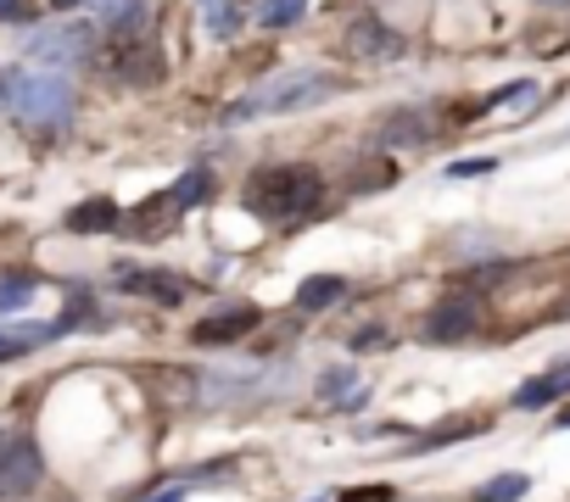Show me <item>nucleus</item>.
I'll return each instance as SVG.
<instances>
[{"instance_id":"1","label":"nucleus","mask_w":570,"mask_h":502,"mask_svg":"<svg viewBox=\"0 0 570 502\" xmlns=\"http://www.w3.org/2000/svg\"><path fill=\"white\" fill-rule=\"evenodd\" d=\"M0 100L12 107V118H23L34 129H57L73 118V84L62 79V68H45V73L7 68L0 73Z\"/></svg>"},{"instance_id":"2","label":"nucleus","mask_w":570,"mask_h":502,"mask_svg":"<svg viewBox=\"0 0 570 502\" xmlns=\"http://www.w3.org/2000/svg\"><path fill=\"white\" fill-rule=\"evenodd\" d=\"M342 89V79H330V73H280L269 84H258L252 95L241 100H229V107L218 112V123H247V118H263V112H308L319 107V100H330Z\"/></svg>"},{"instance_id":"3","label":"nucleus","mask_w":570,"mask_h":502,"mask_svg":"<svg viewBox=\"0 0 570 502\" xmlns=\"http://www.w3.org/2000/svg\"><path fill=\"white\" fill-rule=\"evenodd\" d=\"M319 195H324V184L313 168H269V174H252V184H247V213L292 224L319 207Z\"/></svg>"},{"instance_id":"4","label":"nucleus","mask_w":570,"mask_h":502,"mask_svg":"<svg viewBox=\"0 0 570 502\" xmlns=\"http://www.w3.org/2000/svg\"><path fill=\"white\" fill-rule=\"evenodd\" d=\"M95 62H102L112 79L123 84H157L163 79V50L152 45V34H107V45L95 50Z\"/></svg>"},{"instance_id":"5","label":"nucleus","mask_w":570,"mask_h":502,"mask_svg":"<svg viewBox=\"0 0 570 502\" xmlns=\"http://www.w3.org/2000/svg\"><path fill=\"white\" fill-rule=\"evenodd\" d=\"M95 57V34L84 23H62V28H39L28 39V62H45V68H79Z\"/></svg>"},{"instance_id":"6","label":"nucleus","mask_w":570,"mask_h":502,"mask_svg":"<svg viewBox=\"0 0 570 502\" xmlns=\"http://www.w3.org/2000/svg\"><path fill=\"white\" fill-rule=\"evenodd\" d=\"M39 446L28 435H0V502L28 497L39 486Z\"/></svg>"},{"instance_id":"7","label":"nucleus","mask_w":570,"mask_h":502,"mask_svg":"<svg viewBox=\"0 0 570 502\" xmlns=\"http://www.w3.org/2000/svg\"><path fill=\"white\" fill-rule=\"evenodd\" d=\"M475 319H482L475 296H453V301H442V308H431V319H425V340H431V346L464 340V335L475 330Z\"/></svg>"},{"instance_id":"8","label":"nucleus","mask_w":570,"mask_h":502,"mask_svg":"<svg viewBox=\"0 0 570 502\" xmlns=\"http://www.w3.org/2000/svg\"><path fill=\"white\" fill-rule=\"evenodd\" d=\"M118 285H123L129 296L163 301V308H179V301H185V279L168 274V268H118Z\"/></svg>"},{"instance_id":"9","label":"nucleus","mask_w":570,"mask_h":502,"mask_svg":"<svg viewBox=\"0 0 570 502\" xmlns=\"http://www.w3.org/2000/svg\"><path fill=\"white\" fill-rule=\"evenodd\" d=\"M347 45L358 50V57H375V62H392V57H403V34H392L380 17H369V12H358L353 17V28H347Z\"/></svg>"},{"instance_id":"10","label":"nucleus","mask_w":570,"mask_h":502,"mask_svg":"<svg viewBox=\"0 0 570 502\" xmlns=\"http://www.w3.org/2000/svg\"><path fill=\"white\" fill-rule=\"evenodd\" d=\"M179 207H174V195H157V201H146V207H140L134 218H123L118 229H129L134 240H163L168 229H179Z\"/></svg>"},{"instance_id":"11","label":"nucleus","mask_w":570,"mask_h":502,"mask_svg":"<svg viewBox=\"0 0 570 502\" xmlns=\"http://www.w3.org/2000/svg\"><path fill=\"white\" fill-rule=\"evenodd\" d=\"M258 308H229V313H213L197 324V346H229V340H241L247 330H258Z\"/></svg>"},{"instance_id":"12","label":"nucleus","mask_w":570,"mask_h":502,"mask_svg":"<svg viewBox=\"0 0 570 502\" xmlns=\"http://www.w3.org/2000/svg\"><path fill=\"white\" fill-rule=\"evenodd\" d=\"M570 391V363H559V369H548V374H537V380H526L514 391V408H548V402H559Z\"/></svg>"},{"instance_id":"13","label":"nucleus","mask_w":570,"mask_h":502,"mask_svg":"<svg viewBox=\"0 0 570 502\" xmlns=\"http://www.w3.org/2000/svg\"><path fill=\"white\" fill-rule=\"evenodd\" d=\"M118 224H123V213L112 207L107 195H95V201H84V207L68 213V229H73V235H107V229H118Z\"/></svg>"},{"instance_id":"14","label":"nucleus","mask_w":570,"mask_h":502,"mask_svg":"<svg viewBox=\"0 0 570 502\" xmlns=\"http://www.w3.org/2000/svg\"><path fill=\"white\" fill-rule=\"evenodd\" d=\"M57 335H62V324H17V330H0V363H12V358H23V351L57 340Z\"/></svg>"},{"instance_id":"15","label":"nucleus","mask_w":570,"mask_h":502,"mask_svg":"<svg viewBox=\"0 0 570 502\" xmlns=\"http://www.w3.org/2000/svg\"><path fill=\"white\" fill-rule=\"evenodd\" d=\"M342 296H347V279L313 274V279H302V290H297V308H302V313H324V308H336Z\"/></svg>"},{"instance_id":"16","label":"nucleus","mask_w":570,"mask_h":502,"mask_svg":"<svg viewBox=\"0 0 570 502\" xmlns=\"http://www.w3.org/2000/svg\"><path fill=\"white\" fill-rule=\"evenodd\" d=\"M375 140H380V145H419V140H431V123H425L419 107H408V112H392L387 129H380Z\"/></svg>"},{"instance_id":"17","label":"nucleus","mask_w":570,"mask_h":502,"mask_svg":"<svg viewBox=\"0 0 570 502\" xmlns=\"http://www.w3.org/2000/svg\"><path fill=\"white\" fill-rule=\"evenodd\" d=\"M324 402L330 408H364V380L353 369H330L324 374Z\"/></svg>"},{"instance_id":"18","label":"nucleus","mask_w":570,"mask_h":502,"mask_svg":"<svg viewBox=\"0 0 570 502\" xmlns=\"http://www.w3.org/2000/svg\"><path fill=\"white\" fill-rule=\"evenodd\" d=\"M168 195H174V207H179V213L202 207V201L213 195V174H207V168H190V174H185V179H179V184H174Z\"/></svg>"},{"instance_id":"19","label":"nucleus","mask_w":570,"mask_h":502,"mask_svg":"<svg viewBox=\"0 0 570 502\" xmlns=\"http://www.w3.org/2000/svg\"><path fill=\"white\" fill-rule=\"evenodd\" d=\"M526 491H532L526 475H498V480H487L482 491H475V502H520Z\"/></svg>"},{"instance_id":"20","label":"nucleus","mask_w":570,"mask_h":502,"mask_svg":"<svg viewBox=\"0 0 570 502\" xmlns=\"http://www.w3.org/2000/svg\"><path fill=\"white\" fill-rule=\"evenodd\" d=\"M302 12H308V0H263L258 17H263V28H292Z\"/></svg>"},{"instance_id":"21","label":"nucleus","mask_w":570,"mask_h":502,"mask_svg":"<svg viewBox=\"0 0 570 502\" xmlns=\"http://www.w3.org/2000/svg\"><path fill=\"white\" fill-rule=\"evenodd\" d=\"M28 296H34V274H12V279H0V313H17Z\"/></svg>"},{"instance_id":"22","label":"nucleus","mask_w":570,"mask_h":502,"mask_svg":"<svg viewBox=\"0 0 570 502\" xmlns=\"http://www.w3.org/2000/svg\"><path fill=\"white\" fill-rule=\"evenodd\" d=\"M146 23V0H118V12L107 17V34H134Z\"/></svg>"},{"instance_id":"23","label":"nucleus","mask_w":570,"mask_h":502,"mask_svg":"<svg viewBox=\"0 0 570 502\" xmlns=\"http://www.w3.org/2000/svg\"><path fill=\"white\" fill-rule=\"evenodd\" d=\"M492 168H498L492 157H464V163L448 168V179H482V174H492Z\"/></svg>"},{"instance_id":"24","label":"nucleus","mask_w":570,"mask_h":502,"mask_svg":"<svg viewBox=\"0 0 570 502\" xmlns=\"http://www.w3.org/2000/svg\"><path fill=\"white\" fill-rule=\"evenodd\" d=\"M207 23H213V34L224 39V34H235V23H241V12H235V7H213V12H207Z\"/></svg>"},{"instance_id":"25","label":"nucleus","mask_w":570,"mask_h":502,"mask_svg":"<svg viewBox=\"0 0 570 502\" xmlns=\"http://www.w3.org/2000/svg\"><path fill=\"white\" fill-rule=\"evenodd\" d=\"M0 17H23V0H0Z\"/></svg>"},{"instance_id":"26","label":"nucleus","mask_w":570,"mask_h":502,"mask_svg":"<svg viewBox=\"0 0 570 502\" xmlns=\"http://www.w3.org/2000/svg\"><path fill=\"white\" fill-rule=\"evenodd\" d=\"M152 502H185V486H174V491H163V497H152Z\"/></svg>"},{"instance_id":"27","label":"nucleus","mask_w":570,"mask_h":502,"mask_svg":"<svg viewBox=\"0 0 570 502\" xmlns=\"http://www.w3.org/2000/svg\"><path fill=\"white\" fill-rule=\"evenodd\" d=\"M51 7H57V12H73V7H79V0H51Z\"/></svg>"},{"instance_id":"28","label":"nucleus","mask_w":570,"mask_h":502,"mask_svg":"<svg viewBox=\"0 0 570 502\" xmlns=\"http://www.w3.org/2000/svg\"><path fill=\"white\" fill-rule=\"evenodd\" d=\"M537 7H570V0H537Z\"/></svg>"}]
</instances>
